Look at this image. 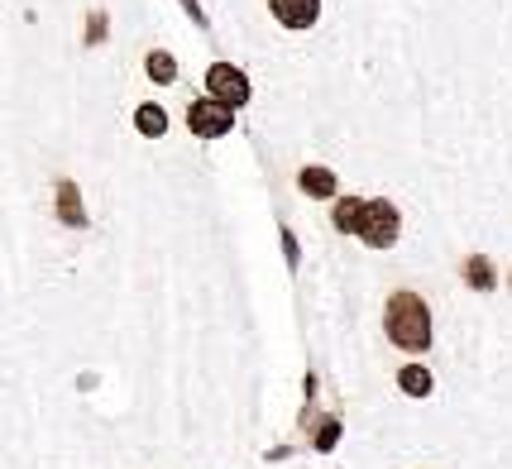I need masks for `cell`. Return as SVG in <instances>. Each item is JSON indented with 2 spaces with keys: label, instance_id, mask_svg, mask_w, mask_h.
Listing matches in <instances>:
<instances>
[{
  "label": "cell",
  "instance_id": "obj_5",
  "mask_svg": "<svg viewBox=\"0 0 512 469\" xmlns=\"http://www.w3.org/2000/svg\"><path fill=\"white\" fill-rule=\"evenodd\" d=\"M268 10L283 29H312L321 20V0H268Z\"/></svg>",
  "mask_w": 512,
  "mask_h": 469
},
{
  "label": "cell",
  "instance_id": "obj_1",
  "mask_svg": "<svg viewBox=\"0 0 512 469\" xmlns=\"http://www.w3.org/2000/svg\"><path fill=\"white\" fill-rule=\"evenodd\" d=\"M383 331L407 355L431 350V307L422 302V292H393L383 307Z\"/></svg>",
  "mask_w": 512,
  "mask_h": 469
},
{
  "label": "cell",
  "instance_id": "obj_7",
  "mask_svg": "<svg viewBox=\"0 0 512 469\" xmlns=\"http://www.w3.org/2000/svg\"><path fill=\"white\" fill-rule=\"evenodd\" d=\"M297 182H302V192H307V197H335V173L331 168H302V173H297Z\"/></svg>",
  "mask_w": 512,
  "mask_h": 469
},
{
  "label": "cell",
  "instance_id": "obj_9",
  "mask_svg": "<svg viewBox=\"0 0 512 469\" xmlns=\"http://www.w3.org/2000/svg\"><path fill=\"white\" fill-rule=\"evenodd\" d=\"M359 211H364V197H340V201H335V211H331L335 230H345V235H355Z\"/></svg>",
  "mask_w": 512,
  "mask_h": 469
},
{
  "label": "cell",
  "instance_id": "obj_10",
  "mask_svg": "<svg viewBox=\"0 0 512 469\" xmlns=\"http://www.w3.org/2000/svg\"><path fill=\"white\" fill-rule=\"evenodd\" d=\"M465 283L469 288H479V292H489L498 278H493V264L484 259V254H469L465 259Z\"/></svg>",
  "mask_w": 512,
  "mask_h": 469
},
{
  "label": "cell",
  "instance_id": "obj_4",
  "mask_svg": "<svg viewBox=\"0 0 512 469\" xmlns=\"http://www.w3.org/2000/svg\"><path fill=\"white\" fill-rule=\"evenodd\" d=\"M187 125H192V134H201V139H221V134L235 130V111L206 96V101H192V106H187Z\"/></svg>",
  "mask_w": 512,
  "mask_h": 469
},
{
  "label": "cell",
  "instance_id": "obj_8",
  "mask_svg": "<svg viewBox=\"0 0 512 469\" xmlns=\"http://www.w3.org/2000/svg\"><path fill=\"white\" fill-rule=\"evenodd\" d=\"M134 130L149 134V139H158V134L168 130V115H163V106H154V101H149V106H139V111H134Z\"/></svg>",
  "mask_w": 512,
  "mask_h": 469
},
{
  "label": "cell",
  "instance_id": "obj_2",
  "mask_svg": "<svg viewBox=\"0 0 512 469\" xmlns=\"http://www.w3.org/2000/svg\"><path fill=\"white\" fill-rule=\"evenodd\" d=\"M355 235L369 249H393V245H398V235H402L398 206H393V201H383V197H369V201H364V211H359Z\"/></svg>",
  "mask_w": 512,
  "mask_h": 469
},
{
  "label": "cell",
  "instance_id": "obj_11",
  "mask_svg": "<svg viewBox=\"0 0 512 469\" xmlns=\"http://www.w3.org/2000/svg\"><path fill=\"white\" fill-rule=\"evenodd\" d=\"M144 67H149V77H154L158 87H173V77H178V58H173V53H163V48H154Z\"/></svg>",
  "mask_w": 512,
  "mask_h": 469
},
{
  "label": "cell",
  "instance_id": "obj_6",
  "mask_svg": "<svg viewBox=\"0 0 512 469\" xmlns=\"http://www.w3.org/2000/svg\"><path fill=\"white\" fill-rule=\"evenodd\" d=\"M58 221L72 225V230H87V211H82V192L77 182H58Z\"/></svg>",
  "mask_w": 512,
  "mask_h": 469
},
{
  "label": "cell",
  "instance_id": "obj_13",
  "mask_svg": "<svg viewBox=\"0 0 512 469\" xmlns=\"http://www.w3.org/2000/svg\"><path fill=\"white\" fill-rule=\"evenodd\" d=\"M182 5H187V15H192L197 24H206V15H201V5H197V0H182Z\"/></svg>",
  "mask_w": 512,
  "mask_h": 469
},
{
  "label": "cell",
  "instance_id": "obj_12",
  "mask_svg": "<svg viewBox=\"0 0 512 469\" xmlns=\"http://www.w3.org/2000/svg\"><path fill=\"white\" fill-rule=\"evenodd\" d=\"M398 388L407 393V398H426V393H431V374H426L422 364H407V369L398 374Z\"/></svg>",
  "mask_w": 512,
  "mask_h": 469
},
{
  "label": "cell",
  "instance_id": "obj_3",
  "mask_svg": "<svg viewBox=\"0 0 512 469\" xmlns=\"http://www.w3.org/2000/svg\"><path fill=\"white\" fill-rule=\"evenodd\" d=\"M206 91H211V101H221V106H230V111L249 106V77L235 63H211L206 67Z\"/></svg>",
  "mask_w": 512,
  "mask_h": 469
}]
</instances>
